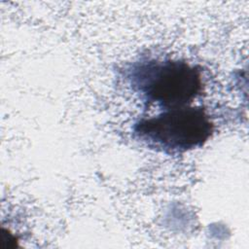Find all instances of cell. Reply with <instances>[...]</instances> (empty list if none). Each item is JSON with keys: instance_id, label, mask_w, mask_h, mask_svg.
<instances>
[{"instance_id": "cell-1", "label": "cell", "mask_w": 249, "mask_h": 249, "mask_svg": "<svg viewBox=\"0 0 249 249\" xmlns=\"http://www.w3.org/2000/svg\"><path fill=\"white\" fill-rule=\"evenodd\" d=\"M132 89L147 103L165 109L189 105L202 91V73L181 60H148L129 71Z\"/></svg>"}, {"instance_id": "cell-2", "label": "cell", "mask_w": 249, "mask_h": 249, "mask_svg": "<svg viewBox=\"0 0 249 249\" xmlns=\"http://www.w3.org/2000/svg\"><path fill=\"white\" fill-rule=\"evenodd\" d=\"M135 135L147 146L167 154L201 147L213 133L214 124L202 107L180 106L138 121Z\"/></svg>"}]
</instances>
